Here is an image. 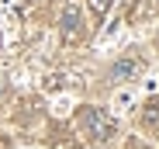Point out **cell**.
<instances>
[{"instance_id": "1", "label": "cell", "mask_w": 159, "mask_h": 149, "mask_svg": "<svg viewBox=\"0 0 159 149\" xmlns=\"http://www.w3.org/2000/svg\"><path fill=\"white\" fill-rule=\"evenodd\" d=\"M83 121L93 128V135H97V139H107V135L114 132V121H111V118H104L100 111H83Z\"/></svg>"}, {"instance_id": "3", "label": "cell", "mask_w": 159, "mask_h": 149, "mask_svg": "<svg viewBox=\"0 0 159 149\" xmlns=\"http://www.w3.org/2000/svg\"><path fill=\"white\" fill-rule=\"evenodd\" d=\"M90 4H93V11H97V14H104V11L111 7V0H90Z\"/></svg>"}, {"instance_id": "2", "label": "cell", "mask_w": 159, "mask_h": 149, "mask_svg": "<svg viewBox=\"0 0 159 149\" xmlns=\"http://www.w3.org/2000/svg\"><path fill=\"white\" fill-rule=\"evenodd\" d=\"M139 69H142V59H121V63L111 69V80H114V83H121L125 77H131V73H139Z\"/></svg>"}]
</instances>
